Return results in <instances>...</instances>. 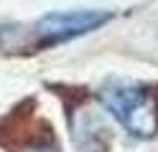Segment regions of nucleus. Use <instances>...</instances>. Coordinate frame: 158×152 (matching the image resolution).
Segmentation results:
<instances>
[{
	"instance_id": "obj_1",
	"label": "nucleus",
	"mask_w": 158,
	"mask_h": 152,
	"mask_svg": "<svg viewBox=\"0 0 158 152\" xmlns=\"http://www.w3.org/2000/svg\"><path fill=\"white\" fill-rule=\"evenodd\" d=\"M105 109L138 139L158 132V94L138 81H110L97 91Z\"/></svg>"
},
{
	"instance_id": "obj_2",
	"label": "nucleus",
	"mask_w": 158,
	"mask_h": 152,
	"mask_svg": "<svg viewBox=\"0 0 158 152\" xmlns=\"http://www.w3.org/2000/svg\"><path fill=\"white\" fill-rule=\"evenodd\" d=\"M107 20H112V13L100 8L51 10L36 20V33L41 36L44 43H61V41H72L77 36L92 33L94 28L105 25Z\"/></svg>"
},
{
	"instance_id": "obj_3",
	"label": "nucleus",
	"mask_w": 158,
	"mask_h": 152,
	"mask_svg": "<svg viewBox=\"0 0 158 152\" xmlns=\"http://www.w3.org/2000/svg\"><path fill=\"white\" fill-rule=\"evenodd\" d=\"M41 152H54V150H41Z\"/></svg>"
}]
</instances>
